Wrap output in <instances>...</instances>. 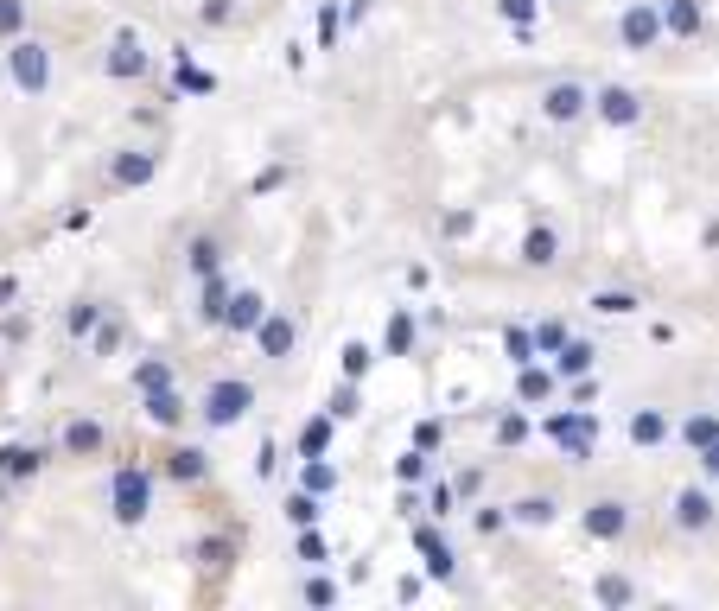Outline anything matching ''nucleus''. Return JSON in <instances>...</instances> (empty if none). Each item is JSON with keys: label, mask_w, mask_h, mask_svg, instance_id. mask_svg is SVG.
I'll list each match as a JSON object with an SVG mask.
<instances>
[{"label": "nucleus", "mask_w": 719, "mask_h": 611, "mask_svg": "<svg viewBox=\"0 0 719 611\" xmlns=\"http://www.w3.org/2000/svg\"><path fill=\"white\" fill-rule=\"evenodd\" d=\"M287 516H293V522H306V529H312V522H319V497H312V491H300V497L287 503Z\"/></svg>", "instance_id": "39"}, {"label": "nucleus", "mask_w": 719, "mask_h": 611, "mask_svg": "<svg viewBox=\"0 0 719 611\" xmlns=\"http://www.w3.org/2000/svg\"><path fill=\"white\" fill-rule=\"evenodd\" d=\"M370 363H376L370 344H344V382H363V376H370Z\"/></svg>", "instance_id": "32"}, {"label": "nucleus", "mask_w": 719, "mask_h": 611, "mask_svg": "<svg viewBox=\"0 0 719 611\" xmlns=\"http://www.w3.org/2000/svg\"><path fill=\"white\" fill-rule=\"evenodd\" d=\"M452 491H459V503H471V497L484 491V471H478V465H465L459 478H452Z\"/></svg>", "instance_id": "38"}, {"label": "nucleus", "mask_w": 719, "mask_h": 611, "mask_svg": "<svg viewBox=\"0 0 719 611\" xmlns=\"http://www.w3.org/2000/svg\"><path fill=\"white\" fill-rule=\"evenodd\" d=\"M306 491H312V497L338 491V465H325V452H312V459H306Z\"/></svg>", "instance_id": "27"}, {"label": "nucleus", "mask_w": 719, "mask_h": 611, "mask_svg": "<svg viewBox=\"0 0 719 611\" xmlns=\"http://www.w3.org/2000/svg\"><path fill=\"white\" fill-rule=\"evenodd\" d=\"M624 433H630V446H643V452H650V446H669V414H662V408H637V414H630V421H624Z\"/></svg>", "instance_id": "13"}, {"label": "nucleus", "mask_w": 719, "mask_h": 611, "mask_svg": "<svg viewBox=\"0 0 719 611\" xmlns=\"http://www.w3.org/2000/svg\"><path fill=\"white\" fill-rule=\"evenodd\" d=\"M414 446L420 452H440L446 446V421H433V414H427V421H414Z\"/></svg>", "instance_id": "35"}, {"label": "nucleus", "mask_w": 719, "mask_h": 611, "mask_svg": "<svg viewBox=\"0 0 719 611\" xmlns=\"http://www.w3.org/2000/svg\"><path fill=\"white\" fill-rule=\"evenodd\" d=\"M567 395H573V408H599V376H592V370H586V376H573V389H567Z\"/></svg>", "instance_id": "37"}, {"label": "nucleus", "mask_w": 719, "mask_h": 611, "mask_svg": "<svg viewBox=\"0 0 719 611\" xmlns=\"http://www.w3.org/2000/svg\"><path fill=\"white\" fill-rule=\"evenodd\" d=\"M300 561H325V541L319 535H300Z\"/></svg>", "instance_id": "42"}, {"label": "nucleus", "mask_w": 719, "mask_h": 611, "mask_svg": "<svg viewBox=\"0 0 719 611\" xmlns=\"http://www.w3.org/2000/svg\"><path fill=\"white\" fill-rule=\"evenodd\" d=\"M427 510L433 516H452V510H459V491H452V478H440V471H433V478H427Z\"/></svg>", "instance_id": "25"}, {"label": "nucleus", "mask_w": 719, "mask_h": 611, "mask_svg": "<svg viewBox=\"0 0 719 611\" xmlns=\"http://www.w3.org/2000/svg\"><path fill=\"white\" fill-rule=\"evenodd\" d=\"M586 115H599L605 128H637V121H643V96L630 90V83H599Z\"/></svg>", "instance_id": "5"}, {"label": "nucleus", "mask_w": 719, "mask_h": 611, "mask_svg": "<svg viewBox=\"0 0 719 611\" xmlns=\"http://www.w3.org/2000/svg\"><path fill=\"white\" fill-rule=\"evenodd\" d=\"M261 319H268V300H261L255 287H242V293H230V306H223V319H217V325H230V331H255Z\"/></svg>", "instance_id": "15"}, {"label": "nucleus", "mask_w": 719, "mask_h": 611, "mask_svg": "<svg viewBox=\"0 0 719 611\" xmlns=\"http://www.w3.org/2000/svg\"><path fill=\"white\" fill-rule=\"evenodd\" d=\"M592 363H599V344H592V338H573V331H567V344L554 351V376L573 382V376H586Z\"/></svg>", "instance_id": "14"}, {"label": "nucleus", "mask_w": 719, "mask_h": 611, "mask_svg": "<svg viewBox=\"0 0 719 611\" xmlns=\"http://www.w3.org/2000/svg\"><path fill=\"white\" fill-rule=\"evenodd\" d=\"M586 306H592V312H605V319H630V312H643V300H637L630 287H599Z\"/></svg>", "instance_id": "21"}, {"label": "nucleus", "mask_w": 719, "mask_h": 611, "mask_svg": "<svg viewBox=\"0 0 719 611\" xmlns=\"http://www.w3.org/2000/svg\"><path fill=\"white\" fill-rule=\"evenodd\" d=\"M185 268L198 274V281H204V274H217V268H223V242H217V236H198V242L185 249Z\"/></svg>", "instance_id": "22"}, {"label": "nucleus", "mask_w": 719, "mask_h": 611, "mask_svg": "<svg viewBox=\"0 0 719 611\" xmlns=\"http://www.w3.org/2000/svg\"><path fill=\"white\" fill-rule=\"evenodd\" d=\"M586 109H592V83H580V77L541 83V121H554V128H573Z\"/></svg>", "instance_id": "3"}, {"label": "nucleus", "mask_w": 719, "mask_h": 611, "mask_svg": "<svg viewBox=\"0 0 719 611\" xmlns=\"http://www.w3.org/2000/svg\"><path fill=\"white\" fill-rule=\"evenodd\" d=\"M643 592H637V580H624V573H599L592 580V605H611V611H624V605H637Z\"/></svg>", "instance_id": "19"}, {"label": "nucleus", "mask_w": 719, "mask_h": 611, "mask_svg": "<svg viewBox=\"0 0 719 611\" xmlns=\"http://www.w3.org/2000/svg\"><path fill=\"white\" fill-rule=\"evenodd\" d=\"M675 440L688 446V452H700V446H707V440H719V414H707V408H700V414H688V421H681V433H675Z\"/></svg>", "instance_id": "23"}, {"label": "nucleus", "mask_w": 719, "mask_h": 611, "mask_svg": "<svg viewBox=\"0 0 719 611\" xmlns=\"http://www.w3.org/2000/svg\"><path fill=\"white\" fill-rule=\"evenodd\" d=\"M529 433H535L529 408H503V414H497V427H490V440H497L503 452H516V446H529Z\"/></svg>", "instance_id": "18"}, {"label": "nucleus", "mask_w": 719, "mask_h": 611, "mask_svg": "<svg viewBox=\"0 0 719 611\" xmlns=\"http://www.w3.org/2000/svg\"><path fill=\"white\" fill-rule=\"evenodd\" d=\"M510 510V522H522V529H548V522L560 516V503L548 491H529V497H516V503H503Z\"/></svg>", "instance_id": "17"}, {"label": "nucleus", "mask_w": 719, "mask_h": 611, "mask_svg": "<svg viewBox=\"0 0 719 611\" xmlns=\"http://www.w3.org/2000/svg\"><path fill=\"white\" fill-rule=\"evenodd\" d=\"M541 440H554L573 465H586L599 452V408H554L541 414Z\"/></svg>", "instance_id": "2"}, {"label": "nucleus", "mask_w": 719, "mask_h": 611, "mask_svg": "<svg viewBox=\"0 0 719 611\" xmlns=\"http://www.w3.org/2000/svg\"><path fill=\"white\" fill-rule=\"evenodd\" d=\"M497 13H503L510 26H535V20H541V0H497Z\"/></svg>", "instance_id": "34"}, {"label": "nucleus", "mask_w": 719, "mask_h": 611, "mask_svg": "<svg viewBox=\"0 0 719 611\" xmlns=\"http://www.w3.org/2000/svg\"><path fill=\"white\" fill-rule=\"evenodd\" d=\"M554 261H560V230L554 223H535L522 236V268H554Z\"/></svg>", "instance_id": "16"}, {"label": "nucleus", "mask_w": 719, "mask_h": 611, "mask_svg": "<svg viewBox=\"0 0 719 611\" xmlns=\"http://www.w3.org/2000/svg\"><path fill=\"white\" fill-rule=\"evenodd\" d=\"M694 459H700V478H713V484H719V440H707V446L694 452Z\"/></svg>", "instance_id": "40"}, {"label": "nucleus", "mask_w": 719, "mask_h": 611, "mask_svg": "<svg viewBox=\"0 0 719 611\" xmlns=\"http://www.w3.org/2000/svg\"><path fill=\"white\" fill-rule=\"evenodd\" d=\"M471 230H478V211H465V204H459V211H446V217H440V242H465Z\"/></svg>", "instance_id": "30"}, {"label": "nucleus", "mask_w": 719, "mask_h": 611, "mask_svg": "<svg viewBox=\"0 0 719 611\" xmlns=\"http://www.w3.org/2000/svg\"><path fill=\"white\" fill-rule=\"evenodd\" d=\"M618 45L630 51V58H643V51L662 45V13H656V0H630V7L618 13Z\"/></svg>", "instance_id": "4"}, {"label": "nucleus", "mask_w": 719, "mask_h": 611, "mask_svg": "<svg viewBox=\"0 0 719 611\" xmlns=\"http://www.w3.org/2000/svg\"><path fill=\"white\" fill-rule=\"evenodd\" d=\"M395 478H401V484H427V478H433V452L408 446V452L395 459Z\"/></svg>", "instance_id": "24"}, {"label": "nucleus", "mask_w": 719, "mask_h": 611, "mask_svg": "<svg viewBox=\"0 0 719 611\" xmlns=\"http://www.w3.org/2000/svg\"><path fill=\"white\" fill-rule=\"evenodd\" d=\"M529 338H535V357H554L567 344V319H541V325H529Z\"/></svg>", "instance_id": "26"}, {"label": "nucleus", "mask_w": 719, "mask_h": 611, "mask_svg": "<svg viewBox=\"0 0 719 611\" xmlns=\"http://www.w3.org/2000/svg\"><path fill=\"white\" fill-rule=\"evenodd\" d=\"M503 351H510V363H535V338H529V325H510V331H503Z\"/></svg>", "instance_id": "33"}, {"label": "nucleus", "mask_w": 719, "mask_h": 611, "mask_svg": "<svg viewBox=\"0 0 719 611\" xmlns=\"http://www.w3.org/2000/svg\"><path fill=\"white\" fill-rule=\"evenodd\" d=\"M249 401H255L249 382H217V389L204 395V421L210 427H236L242 414H249Z\"/></svg>", "instance_id": "9"}, {"label": "nucleus", "mask_w": 719, "mask_h": 611, "mask_svg": "<svg viewBox=\"0 0 719 611\" xmlns=\"http://www.w3.org/2000/svg\"><path fill=\"white\" fill-rule=\"evenodd\" d=\"M255 344H261V357H274V363H280V357L293 351V344H300V325H293L287 312H274V306H268V319L255 325Z\"/></svg>", "instance_id": "12"}, {"label": "nucleus", "mask_w": 719, "mask_h": 611, "mask_svg": "<svg viewBox=\"0 0 719 611\" xmlns=\"http://www.w3.org/2000/svg\"><path fill=\"white\" fill-rule=\"evenodd\" d=\"M58 45L32 32L26 0H0V255L32 230H83L90 198L51 185L58 172L83 179V153L64 147Z\"/></svg>", "instance_id": "1"}, {"label": "nucleus", "mask_w": 719, "mask_h": 611, "mask_svg": "<svg viewBox=\"0 0 719 611\" xmlns=\"http://www.w3.org/2000/svg\"><path fill=\"white\" fill-rule=\"evenodd\" d=\"M414 548H420V567H427V580H440V586L459 580V554H452V541L433 529V522H420V529H414Z\"/></svg>", "instance_id": "7"}, {"label": "nucleus", "mask_w": 719, "mask_h": 611, "mask_svg": "<svg viewBox=\"0 0 719 611\" xmlns=\"http://www.w3.org/2000/svg\"><path fill=\"white\" fill-rule=\"evenodd\" d=\"M656 13H662V39H681V45H694L700 26H707L700 0H656Z\"/></svg>", "instance_id": "11"}, {"label": "nucleus", "mask_w": 719, "mask_h": 611, "mask_svg": "<svg viewBox=\"0 0 719 611\" xmlns=\"http://www.w3.org/2000/svg\"><path fill=\"white\" fill-rule=\"evenodd\" d=\"M357 414H363L357 382H338V389H331V421H357Z\"/></svg>", "instance_id": "29"}, {"label": "nucleus", "mask_w": 719, "mask_h": 611, "mask_svg": "<svg viewBox=\"0 0 719 611\" xmlns=\"http://www.w3.org/2000/svg\"><path fill=\"white\" fill-rule=\"evenodd\" d=\"M344 39V13H338V0H325L319 7V51H338Z\"/></svg>", "instance_id": "28"}, {"label": "nucleus", "mask_w": 719, "mask_h": 611, "mask_svg": "<svg viewBox=\"0 0 719 611\" xmlns=\"http://www.w3.org/2000/svg\"><path fill=\"white\" fill-rule=\"evenodd\" d=\"M471 529H478V535L510 529V510H503V503H478V510H471Z\"/></svg>", "instance_id": "31"}, {"label": "nucleus", "mask_w": 719, "mask_h": 611, "mask_svg": "<svg viewBox=\"0 0 719 611\" xmlns=\"http://www.w3.org/2000/svg\"><path fill=\"white\" fill-rule=\"evenodd\" d=\"M700 242H707V249H713V255H719V217H713V223H707V230H700Z\"/></svg>", "instance_id": "43"}, {"label": "nucleus", "mask_w": 719, "mask_h": 611, "mask_svg": "<svg viewBox=\"0 0 719 611\" xmlns=\"http://www.w3.org/2000/svg\"><path fill=\"white\" fill-rule=\"evenodd\" d=\"M580 529H586V541H624L630 535V503L624 497H592Z\"/></svg>", "instance_id": "6"}, {"label": "nucleus", "mask_w": 719, "mask_h": 611, "mask_svg": "<svg viewBox=\"0 0 719 611\" xmlns=\"http://www.w3.org/2000/svg\"><path fill=\"white\" fill-rule=\"evenodd\" d=\"M306 599L312 605H331V599H338V586H331V580H306Z\"/></svg>", "instance_id": "41"}, {"label": "nucleus", "mask_w": 719, "mask_h": 611, "mask_svg": "<svg viewBox=\"0 0 719 611\" xmlns=\"http://www.w3.org/2000/svg\"><path fill=\"white\" fill-rule=\"evenodd\" d=\"M560 395V376L548 370V363H516V408H548V401Z\"/></svg>", "instance_id": "10"}, {"label": "nucleus", "mask_w": 719, "mask_h": 611, "mask_svg": "<svg viewBox=\"0 0 719 611\" xmlns=\"http://www.w3.org/2000/svg\"><path fill=\"white\" fill-rule=\"evenodd\" d=\"M414 331H420V325H414V312H408V306H395V312H389V325H382V351H389V357H408V351H414Z\"/></svg>", "instance_id": "20"}, {"label": "nucleus", "mask_w": 719, "mask_h": 611, "mask_svg": "<svg viewBox=\"0 0 719 611\" xmlns=\"http://www.w3.org/2000/svg\"><path fill=\"white\" fill-rule=\"evenodd\" d=\"M325 446H331V421H306L300 427V452L312 459V452H325Z\"/></svg>", "instance_id": "36"}, {"label": "nucleus", "mask_w": 719, "mask_h": 611, "mask_svg": "<svg viewBox=\"0 0 719 611\" xmlns=\"http://www.w3.org/2000/svg\"><path fill=\"white\" fill-rule=\"evenodd\" d=\"M675 529L681 535H707L713 529V522H719V503H713V491H707V484H688V491H675Z\"/></svg>", "instance_id": "8"}]
</instances>
